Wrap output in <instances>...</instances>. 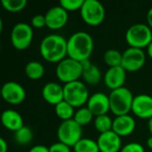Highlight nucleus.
Here are the masks:
<instances>
[{"label":"nucleus","instance_id":"nucleus-1","mask_svg":"<svg viewBox=\"0 0 152 152\" xmlns=\"http://www.w3.org/2000/svg\"><path fill=\"white\" fill-rule=\"evenodd\" d=\"M39 52L44 60L58 64L68 56V39L59 34L47 35L40 43Z\"/></svg>","mask_w":152,"mask_h":152},{"label":"nucleus","instance_id":"nucleus-2","mask_svg":"<svg viewBox=\"0 0 152 152\" xmlns=\"http://www.w3.org/2000/svg\"><path fill=\"white\" fill-rule=\"evenodd\" d=\"M94 43L92 36L85 31H77L68 39V57L77 61L90 60Z\"/></svg>","mask_w":152,"mask_h":152},{"label":"nucleus","instance_id":"nucleus-3","mask_svg":"<svg viewBox=\"0 0 152 152\" xmlns=\"http://www.w3.org/2000/svg\"><path fill=\"white\" fill-rule=\"evenodd\" d=\"M109 97L110 111L116 117L128 115L129 112L132 111L134 96L128 88L123 86L121 88L113 90L110 94Z\"/></svg>","mask_w":152,"mask_h":152},{"label":"nucleus","instance_id":"nucleus-4","mask_svg":"<svg viewBox=\"0 0 152 152\" xmlns=\"http://www.w3.org/2000/svg\"><path fill=\"white\" fill-rule=\"evenodd\" d=\"M126 41L129 47L147 48L152 42V29L147 24H134L126 30Z\"/></svg>","mask_w":152,"mask_h":152},{"label":"nucleus","instance_id":"nucleus-5","mask_svg":"<svg viewBox=\"0 0 152 152\" xmlns=\"http://www.w3.org/2000/svg\"><path fill=\"white\" fill-rule=\"evenodd\" d=\"M64 101L74 108L84 107L89 100V92L86 84L80 80L71 82L63 86Z\"/></svg>","mask_w":152,"mask_h":152},{"label":"nucleus","instance_id":"nucleus-6","mask_svg":"<svg viewBox=\"0 0 152 152\" xmlns=\"http://www.w3.org/2000/svg\"><path fill=\"white\" fill-rule=\"evenodd\" d=\"M82 73L81 62L69 57L59 62L56 67V77L64 85L79 80L82 77Z\"/></svg>","mask_w":152,"mask_h":152},{"label":"nucleus","instance_id":"nucleus-7","mask_svg":"<svg viewBox=\"0 0 152 152\" xmlns=\"http://www.w3.org/2000/svg\"><path fill=\"white\" fill-rule=\"evenodd\" d=\"M80 15L85 23L96 27L101 25L106 16L103 4L98 0H85L80 10Z\"/></svg>","mask_w":152,"mask_h":152},{"label":"nucleus","instance_id":"nucleus-8","mask_svg":"<svg viewBox=\"0 0 152 152\" xmlns=\"http://www.w3.org/2000/svg\"><path fill=\"white\" fill-rule=\"evenodd\" d=\"M83 130L74 119L62 121L57 129V137L60 142H62L70 148H73L82 139Z\"/></svg>","mask_w":152,"mask_h":152},{"label":"nucleus","instance_id":"nucleus-9","mask_svg":"<svg viewBox=\"0 0 152 152\" xmlns=\"http://www.w3.org/2000/svg\"><path fill=\"white\" fill-rule=\"evenodd\" d=\"M33 28L26 22L16 23L11 31L10 39L12 45L19 50L24 51L28 49L33 40Z\"/></svg>","mask_w":152,"mask_h":152},{"label":"nucleus","instance_id":"nucleus-10","mask_svg":"<svg viewBox=\"0 0 152 152\" xmlns=\"http://www.w3.org/2000/svg\"><path fill=\"white\" fill-rule=\"evenodd\" d=\"M146 54L142 49L128 47L123 53L121 66L126 72L140 70L145 64Z\"/></svg>","mask_w":152,"mask_h":152},{"label":"nucleus","instance_id":"nucleus-11","mask_svg":"<svg viewBox=\"0 0 152 152\" xmlns=\"http://www.w3.org/2000/svg\"><path fill=\"white\" fill-rule=\"evenodd\" d=\"M1 96L5 102L11 105H18L26 99V91L20 84L8 81L2 86Z\"/></svg>","mask_w":152,"mask_h":152},{"label":"nucleus","instance_id":"nucleus-12","mask_svg":"<svg viewBox=\"0 0 152 152\" xmlns=\"http://www.w3.org/2000/svg\"><path fill=\"white\" fill-rule=\"evenodd\" d=\"M46 27L52 30H59L65 27L69 20V14L60 4L51 7L45 14Z\"/></svg>","mask_w":152,"mask_h":152},{"label":"nucleus","instance_id":"nucleus-13","mask_svg":"<svg viewBox=\"0 0 152 152\" xmlns=\"http://www.w3.org/2000/svg\"><path fill=\"white\" fill-rule=\"evenodd\" d=\"M86 107L92 111L94 117L106 115L110 110V97L104 93L97 92L89 97Z\"/></svg>","mask_w":152,"mask_h":152},{"label":"nucleus","instance_id":"nucleus-14","mask_svg":"<svg viewBox=\"0 0 152 152\" xmlns=\"http://www.w3.org/2000/svg\"><path fill=\"white\" fill-rule=\"evenodd\" d=\"M132 112L142 119H151L152 118V96L142 94L134 96Z\"/></svg>","mask_w":152,"mask_h":152},{"label":"nucleus","instance_id":"nucleus-15","mask_svg":"<svg viewBox=\"0 0 152 152\" xmlns=\"http://www.w3.org/2000/svg\"><path fill=\"white\" fill-rule=\"evenodd\" d=\"M100 152H120L122 149V140L112 130L101 134L97 139Z\"/></svg>","mask_w":152,"mask_h":152},{"label":"nucleus","instance_id":"nucleus-16","mask_svg":"<svg viewBox=\"0 0 152 152\" xmlns=\"http://www.w3.org/2000/svg\"><path fill=\"white\" fill-rule=\"evenodd\" d=\"M126 73L122 66L109 68L103 77L105 86L111 91L123 87L126 83Z\"/></svg>","mask_w":152,"mask_h":152},{"label":"nucleus","instance_id":"nucleus-17","mask_svg":"<svg viewBox=\"0 0 152 152\" xmlns=\"http://www.w3.org/2000/svg\"><path fill=\"white\" fill-rule=\"evenodd\" d=\"M135 127H136V122L134 118L128 114V115L118 116L114 118L112 131L122 138L132 134L134 132Z\"/></svg>","mask_w":152,"mask_h":152},{"label":"nucleus","instance_id":"nucleus-18","mask_svg":"<svg viewBox=\"0 0 152 152\" xmlns=\"http://www.w3.org/2000/svg\"><path fill=\"white\" fill-rule=\"evenodd\" d=\"M42 96L47 103L56 106L58 103L64 101L63 86L56 82L46 83L42 89Z\"/></svg>","mask_w":152,"mask_h":152},{"label":"nucleus","instance_id":"nucleus-19","mask_svg":"<svg viewBox=\"0 0 152 152\" xmlns=\"http://www.w3.org/2000/svg\"><path fill=\"white\" fill-rule=\"evenodd\" d=\"M1 122L4 128L15 133L24 126L21 115L14 110H5L1 115Z\"/></svg>","mask_w":152,"mask_h":152},{"label":"nucleus","instance_id":"nucleus-20","mask_svg":"<svg viewBox=\"0 0 152 152\" xmlns=\"http://www.w3.org/2000/svg\"><path fill=\"white\" fill-rule=\"evenodd\" d=\"M81 66L83 69L82 78L84 82L90 86H95L102 80V72L101 69L90 60H86L81 61Z\"/></svg>","mask_w":152,"mask_h":152},{"label":"nucleus","instance_id":"nucleus-21","mask_svg":"<svg viewBox=\"0 0 152 152\" xmlns=\"http://www.w3.org/2000/svg\"><path fill=\"white\" fill-rule=\"evenodd\" d=\"M24 71L28 78L31 80H39L45 75V67L39 61H31L26 64Z\"/></svg>","mask_w":152,"mask_h":152},{"label":"nucleus","instance_id":"nucleus-22","mask_svg":"<svg viewBox=\"0 0 152 152\" xmlns=\"http://www.w3.org/2000/svg\"><path fill=\"white\" fill-rule=\"evenodd\" d=\"M54 110L56 116L62 121L73 119L76 112L75 108L66 101H62L60 103H58L56 106H54Z\"/></svg>","mask_w":152,"mask_h":152},{"label":"nucleus","instance_id":"nucleus-23","mask_svg":"<svg viewBox=\"0 0 152 152\" xmlns=\"http://www.w3.org/2000/svg\"><path fill=\"white\" fill-rule=\"evenodd\" d=\"M123 53H121L117 49H109L103 54L104 63L109 66V68L119 67L122 64Z\"/></svg>","mask_w":152,"mask_h":152},{"label":"nucleus","instance_id":"nucleus-24","mask_svg":"<svg viewBox=\"0 0 152 152\" xmlns=\"http://www.w3.org/2000/svg\"><path fill=\"white\" fill-rule=\"evenodd\" d=\"M94 124V127L96 131L99 132L101 134H104L112 130L113 120L108 114H106V115L95 117Z\"/></svg>","mask_w":152,"mask_h":152},{"label":"nucleus","instance_id":"nucleus-25","mask_svg":"<svg viewBox=\"0 0 152 152\" xmlns=\"http://www.w3.org/2000/svg\"><path fill=\"white\" fill-rule=\"evenodd\" d=\"M75 152H100L97 141L90 138H82L74 147Z\"/></svg>","mask_w":152,"mask_h":152},{"label":"nucleus","instance_id":"nucleus-26","mask_svg":"<svg viewBox=\"0 0 152 152\" xmlns=\"http://www.w3.org/2000/svg\"><path fill=\"white\" fill-rule=\"evenodd\" d=\"M94 114L92 113V111L86 106L84 107H81L79 108L76 112H75V115H74V118L73 119L81 126H87L89 125L92 121H93V118H94Z\"/></svg>","mask_w":152,"mask_h":152},{"label":"nucleus","instance_id":"nucleus-27","mask_svg":"<svg viewBox=\"0 0 152 152\" xmlns=\"http://www.w3.org/2000/svg\"><path fill=\"white\" fill-rule=\"evenodd\" d=\"M33 133L31 129L26 126L19 129L14 133V140L17 144L20 146H26L32 142Z\"/></svg>","mask_w":152,"mask_h":152},{"label":"nucleus","instance_id":"nucleus-28","mask_svg":"<svg viewBox=\"0 0 152 152\" xmlns=\"http://www.w3.org/2000/svg\"><path fill=\"white\" fill-rule=\"evenodd\" d=\"M1 4L7 12H19L25 9L28 2L26 0H2Z\"/></svg>","mask_w":152,"mask_h":152},{"label":"nucleus","instance_id":"nucleus-29","mask_svg":"<svg viewBox=\"0 0 152 152\" xmlns=\"http://www.w3.org/2000/svg\"><path fill=\"white\" fill-rule=\"evenodd\" d=\"M84 3L85 0H61L60 5L67 12H75L80 11Z\"/></svg>","mask_w":152,"mask_h":152},{"label":"nucleus","instance_id":"nucleus-30","mask_svg":"<svg viewBox=\"0 0 152 152\" xmlns=\"http://www.w3.org/2000/svg\"><path fill=\"white\" fill-rule=\"evenodd\" d=\"M120 152H145V150L141 143L132 142L123 146Z\"/></svg>","mask_w":152,"mask_h":152},{"label":"nucleus","instance_id":"nucleus-31","mask_svg":"<svg viewBox=\"0 0 152 152\" xmlns=\"http://www.w3.org/2000/svg\"><path fill=\"white\" fill-rule=\"evenodd\" d=\"M31 27L34 28H42L46 27L45 17L43 14H37L31 19Z\"/></svg>","mask_w":152,"mask_h":152},{"label":"nucleus","instance_id":"nucleus-32","mask_svg":"<svg viewBox=\"0 0 152 152\" xmlns=\"http://www.w3.org/2000/svg\"><path fill=\"white\" fill-rule=\"evenodd\" d=\"M49 151L50 152H71V148L62 142H55L53 143L49 147Z\"/></svg>","mask_w":152,"mask_h":152},{"label":"nucleus","instance_id":"nucleus-33","mask_svg":"<svg viewBox=\"0 0 152 152\" xmlns=\"http://www.w3.org/2000/svg\"><path fill=\"white\" fill-rule=\"evenodd\" d=\"M28 152H50L49 151V148L45 146V145H36L33 146Z\"/></svg>","mask_w":152,"mask_h":152},{"label":"nucleus","instance_id":"nucleus-34","mask_svg":"<svg viewBox=\"0 0 152 152\" xmlns=\"http://www.w3.org/2000/svg\"><path fill=\"white\" fill-rule=\"evenodd\" d=\"M0 152H8V144L4 138H0Z\"/></svg>","mask_w":152,"mask_h":152},{"label":"nucleus","instance_id":"nucleus-35","mask_svg":"<svg viewBox=\"0 0 152 152\" xmlns=\"http://www.w3.org/2000/svg\"><path fill=\"white\" fill-rule=\"evenodd\" d=\"M146 19H147V25L152 29V7L148 11Z\"/></svg>","mask_w":152,"mask_h":152},{"label":"nucleus","instance_id":"nucleus-36","mask_svg":"<svg viewBox=\"0 0 152 152\" xmlns=\"http://www.w3.org/2000/svg\"><path fill=\"white\" fill-rule=\"evenodd\" d=\"M147 53L150 56V58L152 60V42L151 43V45L147 47Z\"/></svg>","mask_w":152,"mask_h":152},{"label":"nucleus","instance_id":"nucleus-37","mask_svg":"<svg viewBox=\"0 0 152 152\" xmlns=\"http://www.w3.org/2000/svg\"><path fill=\"white\" fill-rule=\"evenodd\" d=\"M147 146H148L151 150H152V136L148 138V140H147Z\"/></svg>","mask_w":152,"mask_h":152},{"label":"nucleus","instance_id":"nucleus-38","mask_svg":"<svg viewBox=\"0 0 152 152\" xmlns=\"http://www.w3.org/2000/svg\"><path fill=\"white\" fill-rule=\"evenodd\" d=\"M148 128H149V131L151 133L152 136V118L151 119H149V122H148Z\"/></svg>","mask_w":152,"mask_h":152},{"label":"nucleus","instance_id":"nucleus-39","mask_svg":"<svg viewBox=\"0 0 152 152\" xmlns=\"http://www.w3.org/2000/svg\"><path fill=\"white\" fill-rule=\"evenodd\" d=\"M3 30V20H0V32H2Z\"/></svg>","mask_w":152,"mask_h":152}]
</instances>
